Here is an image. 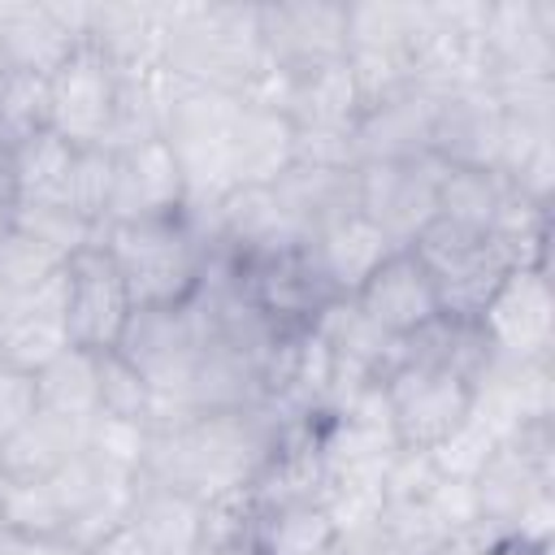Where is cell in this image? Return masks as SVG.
Wrapping results in <instances>:
<instances>
[{
	"mask_svg": "<svg viewBox=\"0 0 555 555\" xmlns=\"http://www.w3.org/2000/svg\"><path fill=\"white\" fill-rule=\"evenodd\" d=\"M95 243L113 256L134 308H178V304H186L199 291L204 269H208V243L195 230L186 208L173 212V217L100 225Z\"/></svg>",
	"mask_w": 555,
	"mask_h": 555,
	"instance_id": "obj_1",
	"label": "cell"
},
{
	"mask_svg": "<svg viewBox=\"0 0 555 555\" xmlns=\"http://www.w3.org/2000/svg\"><path fill=\"white\" fill-rule=\"evenodd\" d=\"M408 247L429 269L442 317H455V321H481L486 304L507 282V273L529 264L525 243L490 230H473L447 217H434Z\"/></svg>",
	"mask_w": 555,
	"mask_h": 555,
	"instance_id": "obj_2",
	"label": "cell"
},
{
	"mask_svg": "<svg viewBox=\"0 0 555 555\" xmlns=\"http://www.w3.org/2000/svg\"><path fill=\"white\" fill-rule=\"evenodd\" d=\"M477 395L464 373L416 356H399L382 373L386 421L403 451H442L455 442L477 412Z\"/></svg>",
	"mask_w": 555,
	"mask_h": 555,
	"instance_id": "obj_3",
	"label": "cell"
},
{
	"mask_svg": "<svg viewBox=\"0 0 555 555\" xmlns=\"http://www.w3.org/2000/svg\"><path fill=\"white\" fill-rule=\"evenodd\" d=\"M121 108V65L100 43H78L48 74V130L74 147H108Z\"/></svg>",
	"mask_w": 555,
	"mask_h": 555,
	"instance_id": "obj_4",
	"label": "cell"
},
{
	"mask_svg": "<svg viewBox=\"0 0 555 555\" xmlns=\"http://www.w3.org/2000/svg\"><path fill=\"white\" fill-rule=\"evenodd\" d=\"M442 173L447 160L434 152H416L399 160H364L356 165V204L395 247H408L438 212Z\"/></svg>",
	"mask_w": 555,
	"mask_h": 555,
	"instance_id": "obj_5",
	"label": "cell"
},
{
	"mask_svg": "<svg viewBox=\"0 0 555 555\" xmlns=\"http://www.w3.org/2000/svg\"><path fill=\"white\" fill-rule=\"evenodd\" d=\"M199 347H204V321L191 299L178 308H134L130 325L117 343V351L143 373V382L156 390V399L173 403L178 412H182Z\"/></svg>",
	"mask_w": 555,
	"mask_h": 555,
	"instance_id": "obj_6",
	"label": "cell"
},
{
	"mask_svg": "<svg viewBox=\"0 0 555 555\" xmlns=\"http://www.w3.org/2000/svg\"><path fill=\"white\" fill-rule=\"evenodd\" d=\"M130 291L113 264V256L91 243L82 251H74L65 260V304H61V317H65V338L69 347H82V351H108L121 343L126 325H130Z\"/></svg>",
	"mask_w": 555,
	"mask_h": 555,
	"instance_id": "obj_7",
	"label": "cell"
},
{
	"mask_svg": "<svg viewBox=\"0 0 555 555\" xmlns=\"http://www.w3.org/2000/svg\"><path fill=\"white\" fill-rule=\"evenodd\" d=\"M347 299L395 343H408L412 334H421L425 325L442 317L434 278L412 247H395Z\"/></svg>",
	"mask_w": 555,
	"mask_h": 555,
	"instance_id": "obj_8",
	"label": "cell"
},
{
	"mask_svg": "<svg viewBox=\"0 0 555 555\" xmlns=\"http://www.w3.org/2000/svg\"><path fill=\"white\" fill-rule=\"evenodd\" d=\"M256 35L269 61H278L291 78L317 74L325 65L347 61V9L334 4H282L256 9Z\"/></svg>",
	"mask_w": 555,
	"mask_h": 555,
	"instance_id": "obj_9",
	"label": "cell"
},
{
	"mask_svg": "<svg viewBox=\"0 0 555 555\" xmlns=\"http://www.w3.org/2000/svg\"><path fill=\"white\" fill-rule=\"evenodd\" d=\"M186 208V173L165 143V134L117 147V173H113V208L108 221H147V217H173Z\"/></svg>",
	"mask_w": 555,
	"mask_h": 555,
	"instance_id": "obj_10",
	"label": "cell"
},
{
	"mask_svg": "<svg viewBox=\"0 0 555 555\" xmlns=\"http://www.w3.org/2000/svg\"><path fill=\"white\" fill-rule=\"evenodd\" d=\"M295 117L278 104L238 100L230 126V182L234 186H273L295 165Z\"/></svg>",
	"mask_w": 555,
	"mask_h": 555,
	"instance_id": "obj_11",
	"label": "cell"
},
{
	"mask_svg": "<svg viewBox=\"0 0 555 555\" xmlns=\"http://www.w3.org/2000/svg\"><path fill=\"white\" fill-rule=\"evenodd\" d=\"M481 330L494 351L512 356H538L551 338V295L538 264H520L507 273V282L494 291V299L481 312Z\"/></svg>",
	"mask_w": 555,
	"mask_h": 555,
	"instance_id": "obj_12",
	"label": "cell"
},
{
	"mask_svg": "<svg viewBox=\"0 0 555 555\" xmlns=\"http://www.w3.org/2000/svg\"><path fill=\"white\" fill-rule=\"evenodd\" d=\"M126 525L152 555H199L208 542V503L139 477Z\"/></svg>",
	"mask_w": 555,
	"mask_h": 555,
	"instance_id": "obj_13",
	"label": "cell"
},
{
	"mask_svg": "<svg viewBox=\"0 0 555 555\" xmlns=\"http://www.w3.org/2000/svg\"><path fill=\"white\" fill-rule=\"evenodd\" d=\"M304 243L312 247V256H317L325 282L334 286L338 299L356 295L360 282H364V278L395 251V243H390V238H386L360 208L338 212L334 221H325L321 230H312Z\"/></svg>",
	"mask_w": 555,
	"mask_h": 555,
	"instance_id": "obj_14",
	"label": "cell"
},
{
	"mask_svg": "<svg viewBox=\"0 0 555 555\" xmlns=\"http://www.w3.org/2000/svg\"><path fill=\"white\" fill-rule=\"evenodd\" d=\"M87 429H91V421H69V416H56V412L39 408L4 442V473L9 477H52L74 455L87 451Z\"/></svg>",
	"mask_w": 555,
	"mask_h": 555,
	"instance_id": "obj_15",
	"label": "cell"
},
{
	"mask_svg": "<svg viewBox=\"0 0 555 555\" xmlns=\"http://www.w3.org/2000/svg\"><path fill=\"white\" fill-rule=\"evenodd\" d=\"M251 538L264 555H325L343 538V529L334 512L317 499H278L269 503Z\"/></svg>",
	"mask_w": 555,
	"mask_h": 555,
	"instance_id": "obj_16",
	"label": "cell"
},
{
	"mask_svg": "<svg viewBox=\"0 0 555 555\" xmlns=\"http://www.w3.org/2000/svg\"><path fill=\"white\" fill-rule=\"evenodd\" d=\"M39 408L69 416V421H95L100 416V382H95V351L65 347L56 360H48L35 373Z\"/></svg>",
	"mask_w": 555,
	"mask_h": 555,
	"instance_id": "obj_17",
	"label": "cell"
},
{
	"mask_svg": "<svg viewBox=\"0 0 555 555\" xmlns=\"http://www.w3.org/2000/svg\"><path fill=\"white\" fill-rule=\"evenodd\" d=\"M78 147L56 130H39L17 147V204H61Z\"/></svg>",
	"mask_w": 555,
	"mask_h": 555,
	"instance_id": "obj_18",
	"label": "cell"
},
{
	"mask_svg": "<svg viewBox=\"0 0 555 555\" xmlns=\"http://www.w3.org/2000/svg\"><path fill=\"white\" fill-rule=\"evenodd\" d=\"M95 382H100V416L156 429L160 399H156V390L143 382V373L117 347L95 351Z\"/></svg>",
	"mask_w": 555,
	"mask_h": 555,
	"instance_id": "obj_19",
	"label": "cell"
},
{
	"mask_svg": "<svg viewBox=\"0 0 555 555\" xmlns=\"http://www.w3.org/2000/svg\"><path fill=\"white\" fill-rule=\"evenodd\" d=\"M0 529L65 538V507L48 477H9L0 486Z\"/></svg>",
	"mask_w": 555,
	"mask_h": 555,
	"instance_id": "obj_20",
	"label": "cell"
},
{
	"mask_svg": "<svg viewBox=\"0 0 555 555\" xmlns=\"http://www.w3.org/2000/svg\"><path fill=\"white\" fill-rule=\"evenodd\" d=\"M39 130H48V74L4 65L0 69V143L22 147Z\"/></svg>",
	"mask_w": 555,
	"mask_h": 555,
	"instance_id": "obj_21",
	"label": "cell"
},
{
	"mask_svg": "<svg viewBox=\"0 0 555 555\" xmlns=\"http://www.w3.org/2000/svg\"><path fill=\"white\" fill-rule=\"evenodd\" d=\"M113 173H117V152L113 147H78L65 182V208H74L82 221L104 225L113 208Z\"/></svg>",
	"mask_w": 555,
	"mask_h": 555,
	"instance_id": "obj_22",
	"label": "cell"
},
{
	"mask_svg": "<svg viewBox=\"0 0 555 555\" xmlns=\"http://www.w3.org/2000/svg\"><path fill=\"white\" fill-rule=\"evenodd\" d=\"M13 225L22 234H30L35 243H43L48 251H56L61 260H69L74 251H82L100 238V225L82 221L65 204H13Z\"/></svg>",
	"mask_w": 555,
	"mask_h": 555,
	"instance_id": "obj_23",
	"label": "cell"
},
{
	"mask_svg": "<svg viewBox=\"0 0 555 555\" xmlns=\"http://www.w3.org/2000/svg\"><path fill=\"white\" fill-rule=\"evenodd\" d=\"M65 269V260L56 251H48L43 243H35L30 234H22L17 225L0 238V286L13 295H30L39 291L48 278H56Z\"/></svg>",
	"mask_w": 555,
	"mask_h": 555,
	"instance_id": "obj_24",
	"label": "cell"
},
{
	"mask_svg": "<svg viewBox=\"0 0 555 555\" xmlns=\"http://www.w3.org/2000/svg\"><path fill=\"white\" fill-rule=\"evenodd\" d=\"M39 412V390L35 373L22 369H0V442H9L30 416Z\"/></svg>",
	"mask_w": 555,
	"mask_h": 555,
	"instance_id": "obj_25",
	"label": "cell"
},
{
	"mask_svg": "<svg viewBox=\"0 0 555 555\" xmlns=\"http://www.w3.org/2000/svg\"><path fill=\"white\" fill-rule=\"evenodd\" d=\"M0 555H87L69 538H35L17 529H0Z\"/></svg>",
	"mask_w": 555,
	"mask_h": 555,
	"instance_id": "obj_26",
	"label": "cell"
},
{
	"mask_svg": "<svg viewBox=\"0 0 555 555\" xmlns=\"http://www.w3.org/2000/svg\"><path fill=\"white\" fill-rule=\"evenodd\" d=\"M17 204V147L0 143V208Z\"/></svg>",
	"mask_w": 555,
	"mask_h": 555,
	"instance_id": "obj_27",
	"label": "cell"
},
{
	"mask_svg": "<svg viewBox=\"0 0 555 555\" xmlns=\"http://www.w3.org/2000/svg\"><path fill=\"white\" fill-rule=\"evenodd\" d=\"M199 555H264V551L256 546L251 533H234V538H217V542H208Z\"/></svg>",
	"mask_w": 555,
	"mask_h": 555,
	"instance_id": "obj_28",
	"label": "cell"
},
{
	"mask_svg": "<svg viewBox=\"0 0 555 555\" xmlns=\"http://www.w3.org/2000/svg\"><path fill=\"white\" fill-rule=\"evenodd\" d=\"M416 555H490V551H486V546H477L473 538L451 533V538H442V542H434V546H425V551H416Z\"/></svg>",
	"mask_w": 555,
	"mask_h": 555,
	"instance_id": "obj_29",
	"label": "cell"
},
{
	"mask_svg": "<svg viewBox=\"0 0 555 555\" xmlns=\"http://www.w3.org/2000/svg\"><path fill=\"white\" fill-rule=\"evenodd\" d=\"M13 230V208H0V238Z\"/></svg>",
	"mask_w": 555,
	"mask_h": 555,
	"instance_id": "obj_30",
	"label": "cell"
},
{
	"mask_svg": "<svg viewBox=\"0 0 555 555\" xmlns=\"http://www.w3.org/2000/svg\"><path fill=\"white\" fill-rule=\"evenodd\" d=\"M4 477H9V473H4V442H0V486H4Z\"/></svg>",
	"mask_w": 555,
	"mask_h": 555,
	"instance_id": "obj_31",
	"label": "cell"
}]
</instances>
